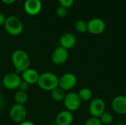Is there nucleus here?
Returning <instances> with one entry per match:
<instances>
[{"instance_id": "nucleus-29", "label": "nucleus", "mask_w": 126, "mask_h": 125, "mask_svg": "<svg viewBox=\"0 0 126 125\" xmlns=\"http://www.w3.org/2000/svg\"><path fill=\"white\" fill-rule=\"evenodd\" d=\"M1 99H2V96H1V92H0V102L1 101Z\"/></svg>"}, {"instance_id": "nucleus-21", "label": "nucleus", "mask_w": 126, "mask_h": 125, "mask_svg": "<svg viewBox=\"0 0 126 125\" xmlns=\"http://www.w3.org/2000/svg\"><path fill=\"white\" fill-rule=\"evenodd\" d=\"M67 13H68V10H67V8H66L64 7L59 6L56 9V15L59 18H64V17H66Z\"/></svg>"}, {"instance_id": "nucleus-2", "label": "nucleus", "mask_w": 126, "mask_h": 125, "mask_svg": "<svg viewBox=\"0 0 126 125\" xmlns=\"http://www.w3.org/2000/svg\"><path fill=\"white\" fill-rule=\"evenodd\" d=\"M58 83L59 77L55 73L45 71L39 75L37 85L41 90L51 92L52 90L58 87Z\"/></svg>"}, {"instance_id": "nucleus-1", "label": "nucleus", "mask_w": 126, "mask_h": 125, "mask_svg": "<svg viewBox=\"0 0 126 125\" xmlns=\"http://www.w3.org/2000/svg\"><path fill=\"white\" fill-rule=\"evenodd\" d=\"M11 62L16 73H22L30 68V58L28 54L22 49L15 50L11 55Z\"/></svg>"}, {"instance_id": "nucleus-5", "label": "nucleus", "mask_w": 126, "mask_h": 125, "mask_svg": "<svg viewBox=\"0 0 126 125\" xmlns=\"http://www.w3.org/2000/svg\"><path fill=\"white\" fill-rule=\"evenodd\" d=\"M9 116L13 122L20 124L26 121V118L27 116V111L24 105L15 104L10 108L9 111Z\"/></svg>"}, {"instance_id": "nucleus-28", "label": "nucleus", "mask_w": 126, "mask_h": 125, "mask_svg": "<svg viewBox=\"0 0 126 125\" xmlns=\"http://www.w3.org/2000/svg\"><path fill=\"white\" fill-rule=\"evenodd\" d=\"M126 125V124L122 123V122H118V123H116L115 125Z\"/></svg>"}, {"instance_id": "nucleus-14", "label": "nucleus", "mask_w": 126, "mask_h": 125, "mask_svg": "<svg viewBox=\"0 0 126 125\" xmlns=\"http://www.w3.org/2000/svg\"><path fill=\"white\" fill-rule=\"evenodd\" d=\"M39 75L40 74L38 72V71L32 68H28L22 73H21V80L23 81H25L30 85L37 84Z\"/></svg>"}, {"instance_id": "nucleus-7", "label": "nucleus", "mask_w": 126, "mask_h": 125, "mask_svg": "<svg viewBox=\"0 0 126 125\" xmlns=\"http://www.w3.org/2000/svg\"><path fill=\"white\" fill-rule=\"evenodd\" d=\"M77 83L78 79L75 74L71 72H67L59 77L58 87L63 89L64 91H69L75 87Z\"/></svg>"}, {"instance_id": "nucleus-25", "label": "nucleus", "mask_w": 126, "mask_h": 125, "mask_svg": "<svg viewBox=\"0 0 126 125\" xmlns=\"http://www.w3.org/2000/svg\"><path fill=\"white\" fill-rule=\"evenodd\" d=\"M6 18H7V17L4 15V14L0 13V27L4 26V22H5V21H6Z\"/></svg>"}, {"instance_id": "nucleus-15", "label": "nucleus", "mask_w": 126, "mask_h": 125, "mask_svg": "<svg viewBox=\"0 0 126 125\" xmlns=\"http://www.w3.org/2000/svg\"><path fill=\"white\" fill-rule=\"evenodd\" d=\"M74 121L73 113L67 110L60 111L55 117V124L58 125H71Z\"/></svg>"}, {"instance_id": "nucleus-17", "label": "nucleus", "mask_w": 126, "mask_h": 125, "mask_svg": "<svg viewBox=\"0 0 126 125\" xmlns=\"http://www.w3.org/2000/svg\"><path fill=\"white\" fill-rule=\"evenodd\" d=\"M65 96H66V91H64L63 89H61L59 87H57L56 88H55L51 91L52 99L57 102H63Z\"/></svg>"}, {"instance_id": "nucleus-16", "label": "nucleus", "mask_w": 126, "mask_h": 125, "mask_svg": "<svg viewBox=\"0 0 126 125\" xmlns=\"http://www.w3.org/2000/svg\"><path fill=\"white\" fill-rule=\"evenodd\" d=\"M81 102H89L92 100L93 93L89 88H82L78 93Z\"/></svg>"}, {"instance_id": "nucleus-26", "label": "nucleus", "mask_w": 126, "mask_h": 125, "mask_svg": "<svg viewBox=\"0 0 126 125\" xmlns=\"http://www.w3.org/2000/svg\"><path fill=\"white\" fill-rule=\"evenodd\" d=\"M18 125H35L33 122H30V121H24L20 124H18Z\"/></svg>"}, {"instance_id": "nucleus-30", "label": "nucleus", "mask_w": 126, "mask_h": 125, "mask_svg": "<svg viewBox=\"0 0 126 125\" xmlns=\"http://www.w3.org/2000/svg\"><path fill=\"white\" fill-rule=\"evenodd\" d=\"M125 95L126 96V89H125Z\"/></svg>"}, {"instance_id": "nucleus-10", "label": "nucleus", "mask_w": 126, "mask_h": 125, "mask_svg": "<svg viewBox=\"0 0 126 125\" xmlns=\"http://www.w3.org/2000/svg\"><path fill=\"white\" fill-rule=\"evenodd\" d=\"M87 27L89 33L92 35L102 34L106 29V23L100 18H93L87 22Z\"/></svg>"}, {"instance_id": "nucleus-12", "label": "nucleus", "mask_w": 126, "mask_h": 125, "mask_svg": "<svg viewBox=\"0 0 126 125\" xmlns=\"http://www.w3.org/2000/svg\"><path fill=\"white\" fill-rule=\"evenodd\" d=\"M42 9V2L41 0H25L24 10L30 15H38Z\"/></svg>"}, {"instance_id": "nucleus-18", "label": "nucleus", "mask_w": 126, "mask_h": 125, "mask_svg": "<svg viewBox=\"0 0 126 125\" xmlns=\"http://www.w3.org/2000/svg\"><path fill=\"white\" fill-rule=\"evenodd\" d=\"M28 100V95L27 92L19 91L18 90L15 95H14V101L16 104H19V105H24L25 103Z\"/></svg>"}, {"instance_id": "nucleus-27", "label": "nucleus", "mask_w": 126, "mask_h": 125, "mask_svg": "<svg viewBox=\"0 0 126 125\" xmlns=\"http://www.w3.org/2000/svg\"><path fill=\"white\" fill-rule=\"evenodd\" d=\"M1 1L6 4H10L14 3L16 0H1Z\"/></svg>"}, {"instance_id": "nucleus-32", "label": "nucleus", "mask_w": 126, "mask_h": 125, "mask_svg": "<svg viewBox=\"0 0 126 125\" xmlns=\"http://www.w3.org/2000/svg\"><path fill=\"white\" fill-rule=\"evenodd\" d=\"M1 82L0 81V87H1Z\"/></svg>"}, {"instance_id": "nucleus-6", "label": "nucleus", "mask_w": 126, "mask_h": 125, "mask_svg": "<svg viewBox=\"0 0 126 125\" xmlns=\"http://www.w3.org/2000/svg\"><path fill=\"white\" fill-rule=\"evenodd\" d=\"M21 82V77L16 72L7 73L5 75H4L1 80V84L6 89L10 91L18 89Z\"/></svg>"}, {"instance_id": "nucleus-19", "label": "nucleus", "mask_w": 126, "mask_h": 125, "mask_svg": "<svg viewBox=\"0 0 126 125\" xmlns=\"http://www.w3.org/2000/svg\"><path fill=\"white\" fill-rule=\"evenodd\" d=\"M75 29L77 32L80 33H85L88 30L87 22L83 19L77 20L75 23Z\"/></svg>"}, {"instance_id": "nucleus-22", "label": "nucleus", "mask_w": 126, "mask_h": 125, "mask_svg": "<svg viewBox=\"0 0 126 125\" xmlns=\"http://www.w3.org/2000/svg\"><path fill=\"white\" fill-rule=\"evenodd\" d=\"M84 125H103L100 119L99 118H96V117H92L91 116L89 119H88Z\"/></svg>"}, {"instance_id": "nucleus-20", "label": "nucleus", "mask_w": 126, "mask_h": 125, "mask_svg": "<svg viewBox=\"0 0 126 125\" xmlns=\"http://www.w3.org/2000/svg\"><path fill=\"white\" fill-rule=\"evenodd\" d=\"M100 120L102 123V125H111L113 121H114V116L113 115L109 113V112H104L100 116Z\"/></svg>"}, {"instance_id": "nucleus-24", "label": "nucleus", "mask_w": 126, "mask_h": 125, "mask_svg": "<svg viewBox=\"0 0 126 125\" xmlns=\"http://www.w3.org/2000/svg\"><path fill=\"white\" fill-rule=\"evenodd\" d=\"M30 85H29L27 83H26L25 81H23L21 80V83H20L18 89L19 91H22L27 92L28 91V89L30 88Z\"/></svg>"}, {"instance_id": "nucleus-3", "label": "nucleus", "mask_w": 126, "mask_h": 125, "mask_svg": "<svg viewBox=\"0 0 126 125\" xmlns=\"http://www.w3.org/2000/svg\"><path fill=\"white\" fill-rule=\"evenodd\" d=\"M5 31L12 36H18L24 30V24L21 20L16 15H9L6 18L4 24Z\"/></svg>"}, {"instance_id": "nucleus-8", "label": "nucleus", "mask_w": 126, "mask_h": 125, "mask_svg": "<svg viewBox=\"0 0 126 125\" xmlns=\"http://www.w3.org/2000/svg\"><path fill=\"white\" fill-rule=\"evenodd\" d=\"M106 102L101 98H94L92 99L89 105V112L92 117L100 118L106 112Z\"/></svg>"}, {"instance_id": "nucleus-23", "label": "nucleus", "mask_w": 126, "mask_h": 125, "mask_svg": "<svg viewBox=\"0 0 126 125\" xmlns=\"http://www.w3.org/2000/svg\"><path fill=\"white\" fill-rule=\"evenodd\" d=\"M74 1H75V0H58L60 6L64 7L67 9L71 7L73 5Z\"/></svg>"}, {"instance_id": "nucleus-4", "label": "nucleus", "mask_w": 126, "mask_h": 125, "mask_svg": "<svg viewBox=\"0 0 126 125\" xmlns=\"http://www.w3.org/2000/svg\"><path fill=\"white\" fill-rule=\"evenodd\" d=\"M63 103L66 110L72 113L78 111L80 108L82 102L78 93L71 91L66 94Z\"/></svg>"}, {"instance_id": "nucleus-11", "label": "nucleus", "mask_w": 126, "mask_h": 125, "mask_svg": "<svg viewBox=\"0 0 126 125\" xmlns=\"http://www.w3.org/2000/svg\"><path fill=\"white\" fill-rule=\"evenodd\" d=\"M111 108L114 113L118 115H126V96L117 95L111 101Z\"/></svg>"}, {"instance_id": "nucleus-31", "label": "nucleus", "mask_w": 126, "mask_h": 125, "mask_svg": "<svg viewBox=\"0 0 126 125\" xmlns=\"http://www.w3.org/2000/svg\"><path fill=\"white\" fill-rule=\"evenodd\" d=\"M52 125H57V124H55V123H54V124H52Z\"/></svg>"}, {"instance_id": "nucleus-13", "label": "nucleus", "mask_w": 126, "mask_h": 125, "mask_svg": "<svg viewBox=\"0 0 126 125\" xmlns=\"http://www.w3.org/2000/svg\"><path fill=\"white\" fill-rule=\"evenodd\" d=\"M60 46L63 47L64 49L69 50L75 47L77 43V38L76 36L71 32H65L63 33L59 40Z\"/></svg>"}, {"instance_id": "nucleus-9", "label": "nucleus", "mask_w": 126, "mask_h": 125, "mask_svg": "<svg viewBox=\"0 0 126 125\" xmlns=\"http://www.w3.org/2000/svg\"><path fill=\"white\" fill-rule=\"evenodd\" d=\"M69 58V50L59 46L55 48L51 55L52 62L57 65L61 66L66 63Z\"/></svg>"}]
</instances>
